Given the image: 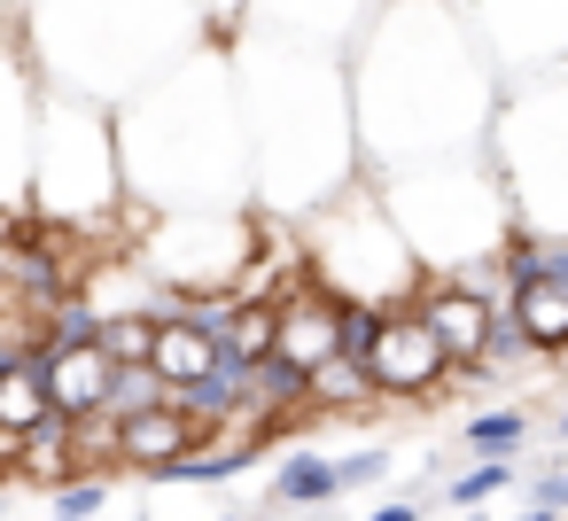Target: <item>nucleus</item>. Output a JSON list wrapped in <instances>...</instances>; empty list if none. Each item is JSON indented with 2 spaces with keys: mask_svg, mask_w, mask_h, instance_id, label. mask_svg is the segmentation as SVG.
I'll return each mask as SVG.
<instances>
[{
  "mask_svg": "<svg viewBox=\"0 0 568 521\" xmlns=\"http://www.w3.org/2000/svg\"><path fill=\"white\" fill-rule=\"evenodd\" d=\"M48 86L87 102H125L203 40V0H32L17 17Z\"/></svg>",
  "mask_w": 568,
  "mask_h": 521,
  "instance_id": "nucleus-4",
  "label": "nucleus"
},
{
  "mask_svg": "<svg viewBox=\"0 0 568 521\" xmlns=\"http://www.w3.org/2000/svg\"><path fill=\"white\" fill-rule=\"evenodd\" d=\"M125 203L133 195H125V156H118V110L48 86L40 149H32V211L71 234H102Z\"/></svg>",
  "mask_w": 568,
  "mask_h": 521,
  "instance_id": "nucleus-6",
  "label": "nucleus"
},
{
  "mask_svg": "<svg viewBox=\"0 0 568 521\" xmlns=\"http://www.w3.org/2000/svg\"><path fill=\"white\" fill-rule=\"evenodd\" d=\"M444 374H452V350L436 343L428 311H420L413 296L389 304V319H382V335H374V350H366L374 397H382V405H420V397L444 389Z\"/></svg>",
  "mask_w": 568,
  "mask_h": 521,
  "instance_id": "nucleus-12",
  "label": "nucleus"
},
{
  "mask_svg": "<svg viewBox=\"0 0 568 521\" xmlns=\"http://www.w3.org/2000/svg\"><path fill=\"white\" fill-rule=\"evenodd\" d=\"M125 195L141 211H203L250 203V125L234 48H187L141 94L118 102Z\"/></svg>",
  "mask_w": 568,
  "mask_h": 521,
  "instance_id": "nucleus-3",
  "label": "nucleus"
},
{
  "mask_svg": "<svg viewBox=\"0 0 568 521\" xmlns=\"http://www.w3.org/2000/svg\"><path fill=\"white\" fill-rule=\"evenodd\" d=\"M24 9H32V0H0V24H17Z\"/></svg>",
  "mask_w": 568,
  "mask_h": 521,
  "instance_id": "nucleus-34",
  "label": "nucleus"
},
{
  "mask_svg": "<svg viewBox=\"0 0 568 521\" xmlns=\"http://www.w3.org/2000/svg\"><path fill=\"white\" fill-rule=\"evenodd\" d=\"M483 156L514 203V226L568 234V63L506 79Z\"/></svg>",
  "mask_w": 568,
  "mask_h": 521,
  "instance_id": "nucleus-7",
  "label": "nucleus"
},
{
  "mask_svg": "<svg viewBox=\"0 0 568 521\" xmlns=\"http://www.w3.org/2000/svg\"><path fill=\"white\" fill-rule=\"evenodd\" d=\"M102 505H110V474H71V482H55L48 521H102Z\"/></svg>",
  "mask_w": 568,
  "mask_h": 521,
  "instance_id": "nucleus-28",
  "label": "nucleus"
},
{
  "mask_svg": "<svg viewBox=\"0 0 568 521\" xmlns=\"http://www.w3.org/2000/svg\"><path fill=\"white\" fill-rule=\"evenodd\" d=\"M374 405H382V397H374V381H366V358L335 350V358L312 366V420H366Z\"/></svg>",
  "mask_w": 568,
  "mask_h": 521,
  "instance_id": "nucleus-19",
  "label": "nucleus"
},
{
  "mask_svg": "<svg viewBox=\"0 0 568 521\" xmlns=\"http://www.w3.org/2000/svg\"><path fill=\"white\" fill-rule=\"evenodd\" d=\"M242 125H250V203L273 218H304L351 180H366L358 156V102H351V48L288 40V32H242Z\"/></svg>",
  "mask_w": 568,
  "mask_h": 521,
  "instance_id": "nucleus-2",
  "label": "nucleus"
},
{
  "mask_svg": "<svg viewBox=\"0 0 568 521\" xmlns=\"http://www.w3.org/2000/svg\"><path fill=\"white\" fill-rule=\"evenodd\" d=\"M40 102H48V79L24 48V24H0V211H32Z\"/></svg>",
  "mask_w": 568,
  "mask_h": 521,
  "instance_id": "nucleus-10",
  "label": "nucleus"
},
{
  "mask_svg": "<svg viewBox=\"0 0 568 521\" xmlns=\"http://www.w3.org/2000/svg\"><path fill=\"white\" fill-rule=\"evenodd\" d=\"M219 521H242V513H219Z\"/></svg>",
  "mask_w": 568,
  "mask_h": 521,
  "instance_id": "nucleus-36",
  "label": "nucleus"
},
{
  "mask_svg": "<svg viewBox=\"0 0 568 521\" xmlns=\"http://www.w3.org/2000/svg\"><path fill=\"white\" fill-rule=\"evenodd\" d=\"M335 498H343V482H335V459L327 451H312V443L281 451V467H273V505L281 513H320Z\"/></svg>",
  "mask_w": 568,
  "mask_h": 521,
  "instance_id": "nucleus-20",
  "label": "nucleus"
},
{
  "mask_svg": "<svg viewBox=\"0 0 568 521\" xmlns=\"http://www.w3.org/2000/svg\"><path fill=\"white\" fill-rule=\"evenodd\" d=\"M529 358H545L529 335H521V319L514 311H498V327H490V350H483V366H529Z\"/></svg>",
  "mask_w": 568,
  "mask_h": 521,
  "instance_id": "nucleus-30",
  "label": "nucleus"
},
{
  "mask_svg": "<svg viewBox=\"0 0 568 521\" xmlns=\"http://www.w3.org/2000/svg\"><path fill=\"white\" fill-rule=\"evenodd\" d=\"M467 521H483V513H467ZM514 521H560V505H529V513H514Z\"/></svg>",
  "mask_w": 568,
  "mask_h": 521,
  "instance_id": "nucleus-33",
  "label": "nucleus"
},
{
  "mask_svg": "<svg viewBox=\"0 0 568 521\" xmlns=\"http://www.w3.org/2000/svg\"><path fill=\"white\" fill-rule=\"evenodd\" d=\"M552 436H560V443H568V405H560V420H552Z\"/></svg>",
  "mask_w": 568,
  "mask_h": 521,
  "instance_id": "nucleus-35",
  "label": "nucleus"
},
{
  "mask_svg": "<svg viewBox=\"0 0 568 521\" xmlns=\"http://www.w3.org/2000/svg\"><path fill=\"white\" fill-rule=\"evenodd\" d=\"M506 482H514V459H475L467 474L444 482V505H483V498H498Z\"/></svg>",
  "mask_w": 568,
  "mask_h": 521,
  "instance_id": "nucleus-27",
  "label": "nucleus"
},
{
  "mask_svg": "<svg viewBox=\"0 0 568 521\" xmlns=\"http://www.w3.org/2000/svg\"><path fill=\"white\" fill-rule=\"evenodd\" d=\"M195 443H219V436H203V428L180 412V397L141 405V412H118V459H125L133 474H156L164 459H180V451H195Z\"/></svg>",
  "mask_w": 568,
  "mask_h": 521,
  "instance_id": "nucleus-16",
  "label": "nucleus"
},
{
  "mask_svg": "<svg viewBox=\"0 0 568 521\" xmlns=\"http://www.w3.org/2000/svg\"><path fill=\"white\" fill-rule=\"evenodd\" d=\"M71 474H87L79 436H71V412H48L40 428H24V467H17V482L55 490V482H71Z\"/></svg>",
  "mask_w": 568,
  "mask_h": 521,
  "instance_id": "nucleus-21",
  "label": "nucleus"
},
{
  "mask_svg": "<svg viewBox=\"0 0 568 521\" xmlns=\"http://www.w3.org/2000/svg\"><path fill=\"white\" fill-rule=\"evenodd\" d=\"M490 280L498 273H428L420 280V311H428V327H436V343L452 350V366H483V350H490V327H498V311H506V296H490Z\"/></svg>",
  "mask_w": 568,
  "mask_h": 521,
  "instance_id": "nucleus-13",
  "label": "nucleus"
},
{
  "mask_svg": "<svg viewBox=\"0 0 568 521\" xmlns=\"http://www.w3.org/2000/svg\"><path fill=\"white\" fill-rule=\"evenodd\" d=\"M265 211L257 203H203V211H149L141 234V273L180 304V296H226L242 288L250 257H257Z\"/></svg>",
  "mask_w": 568,
  "mask_h": 521,
  "instance_id": "nucleus-9",
  "label": "nucleus"
},
{
  "mask_svg": "<svg viewBox=\"0 0 568 521\" xmlns=\"http://www.w3.org/2000/svg\"><path fill=\"white\" fill-rule=\"evenodd\" d=\"M149 366L172 381V389H187V381H203V374H219V335L195 319V311H180V304H164V319H156V350H149Z\"/></svg>",
  "mask_w": 568,
  "mask_h": 521,
  "instance_id": "nucleus-18",
  "label": "nucleus"
},
{
  "mask_svg": "<svg viewBox=\"0 0 568 521\" xmlns=\"http://www.w3.org/2000/svg\"><path fill=\"white\" fill-rule=\"evenodd\" d=\"M389 467H397V451H389V443H358V451H343V459H335V482H343V498H351V490L382 482Z\"/></svg>",
  "mask_w": 568,
  "mask_h": 521,
  "instance_id": "nucleus-29",
  "label": "nucleus"
},
{
  "mask_svg": "<svg viewBox=\"0 0 568 521\" xmlns=\"http://www.w3.org/2000/svg\"><path fill=\"white\" fill-rule=\"evenodd\" d=\"M521 436H529V412L490 405V412H475V420L459 428V451H467V459H514V451H521Z\"/></svg>",
  "mask_w": 568,
  "mask_h": 521,
  "instance_id": "nucleus-24",
  "label": "nucleus"
},
{
  "mask_svg": "<svg viewBox=\"0 0 568 521\" xmlns=\"http://www.w3.org/2000/svg\"><path fill=\"white\" fill-rule=\"evenodd\" d=\"M366 521H428V505H413V498H389V505H366Z\"/></svg>",
  "mask_w": 568,
  "mask_h": 521,
  "instance_id": "nucleus-31",
  "label": "nucleus"
},
{
  "mask_svg": "<svg viewBox=\"0 0 568 521\" xmlns=\"http://www.w3.org/2000/svg\"><path fill=\"white\" fill-rule=\"evenodd\" d=\"M55 412V389H48V350H32L24 366H9V374H0V428H40Z\"/></svg>",
  "mask_w": 568,
  "mask_h": 521,
  "instance_id": "nucleus-23",
  "label": "nucleus"
},
{
  "mask_svg": "<svg viewBox=\"0 0 568 521\" xmlns=\"http://www.w3.org/2000/svg\"><path fill=\"white\" fill-rule=\"evenodd\" d=\"M343 304H351V296H335L327 280H312V273H304L296 288H281V296H273V350H281V358H296V366L312 374L320 358H335V350H343Z\"/></svg>",
  "mask_w": 568,
  "mask_h": 521,
  "instance_id": "nucleus-14",
  "label": "nucleus"
},
{
  "mask_svg": "<svg viewBox=\"0 0 568 521\" xmlns=\"http://www.w3.org/2000/svg\"><path fill=\"white\" fill-rule=\"evenodd\" d=\"M560 459H568V451H560Z\"/></svg>",
  "mask_w": 568,
  "mask_h": 521,
  "instance_id": "nucleus-38",
  "label": "nucleus"
},
{
  "mask_svg": "<svg viewBox=\"0 0 568 521\" xmlns=\"http://www.w3.org/2000/svg\"><path fill=\"white\" fill-rule=\"evenodd\" d=\"M296 234H304L312 280H327V288L351 296V304H405V296H420V280H428V265L413 257L405 226L389 218L374 172L351 180L343 195H327L320 211H304Z\"/></svg>",
  "mask_w": 568,
  "mask_h": 521,
  "instance_id": "nucleus-8",
  "label": "nucleus"
},
{
  "mask_svg": "<svg viewBox=\"0 0 568 521\" xmlns=\"http://www.w3.org/2000/svg\"><path fill=\"white\" fill-rule=\"evenodd\" d=\"M506 311L521 319V335L545 358H568V280H521V288H506Z\"/></svg>",
  "mask_w": 568,
  "mask_h": 521,
  "instance_id": "nucleus-22",
  "label": "nucleus"
},
{
  "mask_svg": "<svg viewBox=\"0 0 568 521\" xmlns=\"http://www.w3.org/2000/svg\"><path fill=\"white\" fill-rule=\"evenodd\" d=\"M366 17H374V0H242L250 32H288V40H320V48H351Z\"/></svg>",
  "mask_w": 568,
  "mask_h": 521,
  "instance_id": "nucleus-15",
  "label": "nucleus"
},
{
  "mask_svg": "<svg viewBox=\"0 0 568 521\" xmlns=\"http://www.w3.org/2000/svg\"><path fill=\"white\" fill-rule=\"evenodd\" d=\"M374 187L428 273H498V242L514 234V203H506L490 156L405 164V172H382Z\"/></svg>",
  "mask_w": 568,
  "mask_h": 521,
  "instance_id": "nucleus-5",
  "label": "nucleus"
},
{
  "mask_svg": "<svg viewBox=\"0 0 568 521\" xmlns=\"http://www.w3.org/2000/svg\"><path fill=\"white\" fill-rule=\"evenodd\" d=\"M164 397H172V381L149 358H125L118 381H110V412H141V405H164Z\"/></svg>",
  "mask_w": 568,
  "mask_h": 521,
  "instance_id": "nucleus-26",
  "label": "nucleus"
},
{
  "mask_svg": "<svg viewBox=\"0 0 568 521\" xmlns=\"http://www.w3.org/2000/svg\"><path fill=\"white\" fill-rule=\"evenodd\" d=\"M156 319H164V311H149V304H141V311H102L110 358H118V366H125V358H149V350H156Z\"/></svg>",
  "mask_w": 568,
  "mask_h": 521,
  "instance_id": "nucleus-25",
  "label": "nucleus"
},
{
  "mask_svg": "<svg viewBox=\"0 0 568 521\" xmlns=\"http://www.w3.org/2000/svg\"><path fill=\"white\" fill-rule=\"evenodd\" d=\"M506 71L459 17V0H374L351 40V102L366 172H405L436 156H483Z\"/></svg>",
  "mask_w": 568,
  "mask_h": 521,
  "instance_id": "nucleus-1",
  "label": "nucleus"
},
{
  "mask_svg": "<svg viewBox=\"0 0 568 521\" xmlns=\"http://www.w3.org/2000/svg\"><path fill=\"white\" fill-rule=\"evenodd\" d=\"M203 17H211V32H226V24L242 17V0H203Z\"/></svg>",
  "mask_w": 568,
  "mask_h": 521,
  "instance_id": "nucleus-32",
  "label": "nucleus"
},
{
  "mask_svg": "<svg viewBox=\"0 0 568 521\" xmlns=\"http://www.w3.org/2000/svg\"><path fill=\"white\" fill-rule=\"evenodd\" d=\"M0 513H9V498H0Z\"/></svg>",
  "mask_w": 568,
  "mask_h": 521,
  "instance_id": "nucleus-37",
  "label": "nucleus"
},
{
  "mask_svg": "<svg viewBox=\"0 0 568 521\" xmlns=\"http://www.w3.org/2000/svg\"><path fill=\"white\" fill-rule=\"evenodd\" d=\"M110 381H118V358L110 343H71V350H48V389H55V412H110Z\"/></svg>",
  "mask_w": 568,
  "mask_h": 521,
  "instance_id": "nucleus-17",
  "label": "nucleus"
},
{
  "mask_svg": "<svg viewBox=\"0 0 568 521\" xmlns=\"http://www.w3.org/2000/svg\"><path fill=\"white\" fill-rule=\"evenodd\" d=\"M459 17L506 79L568 63V0H459Z\"/></svg>",
  "mask_w": 568,
  "mask_h": 521,
  "instance_id": "nucleus-11",
  "label": "nucleus"
}]
</instances>
